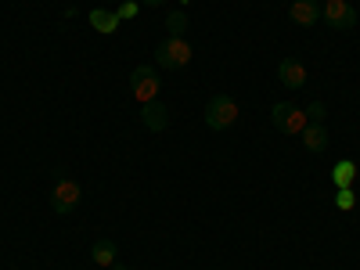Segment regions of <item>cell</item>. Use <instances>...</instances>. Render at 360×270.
<instances>
[{
	"instance_id": "7",
	"label": "cell",
	"mask_w": 360,
	"mask_h": 270,
	"mask_svg": "<svg viewBox=\"0 0 360 270\" xmlns=\"http://www.w3.org/2000/svg\"><path fill=\"white\" fill-rule=\"evenodd\" d=\"M141 123L152 130V134H162L166 127H169V108L155 98V101H144L141 105Z\"/></svg>"
},
{
	"instance_id": "12",
	"label": "cell",
	"mask_w": 360,
	"mask_h": 270,
	"mask_svg": "<svg viewBox=\"0 0 360 270\" xmlns=\"http://www.w3.org/2000/svg\"><path fill=\"white\" fill-rule=\"evenodd\" d=\"M90 25H94L98 33L112 37L115 29H119V18H115V11H101V8H94V11H90Z\"/></svg>"
},
{
	"instance_id": "5",
	"label": "cell",
	"mask_w": 360,
	"mask_h": 270,
	"mask_svg": "<svg viewBox=\"0 0 360 270\" xmlns=\"http://www.w3.org/2000/svg\"><path fill=\"white\" fill-rule=\"evenodd\" d=\"M79 195H83V191H79L76 180H58L54 191H51V209H54L58 217H69L72 209L79 205Z\"/></svg>"
},
{
	"instance_id": "8",
	"label": "cell",
	"mask_w": 360,
	"mask_h": 270,
	"mask_svg": "<svg viewBox=\"0 0 360 270\" xmlns=\"http://www.w3.org/2000/svg\"><path fill=\"white\" fill-rule=\"evenodd\" d=\"M288 18L295 25H303V29L317 25L321 22V0H295V4L288 8Z\"/></svg>"
},
{
	"instance_id": "3",
	"label": "cell",
	"mask_w": 360,
	"mask_h": 270,
	"mask_svg": "<svg viewBox=\"0 0 360 270\" xmlns=\"http://www.w3.org/2000/svg\"><path fill=\"white\" fill-rule=\"evenodd\" d=\"M270 119H274V127L281 134H292V137H299V134H303V127H307V112L295 108L292 101H278L274 108H270Z\"/></svg>"
},
{
	"instance_id": "15",
	"label": "cell",
	"mask_w": 360,
	"mask_h": 270,
	"mask_svg": "<svg viewBox=\"0 0 360 270\" xmlns=\"http://www.w3.org/2000/svg\"><path fill=\"white\" fill-rule=\"evenodd\" d=\"M335 205L342 209V213H349V209L356 205V195H353V188H339V191H335Z\"/></svg>"
},
{
	"instance_id": "9",
	"label": "cell",
	"mask_w": 360,
	"mask_h": 270,
	"mask_svg": "<svg viewBox=\"0 0 360 270\" xmlns=\"http://www.w3.org/2000/svg\"><path fill=\"white\" fill-rule=\"evenodd\" d=\"M278 79H281L288 90H303V86H307V65L295 62V58H285V62L278 65Z\"/></svg>"
},
{
	"instance_id": "18",
	"label": "cell",
	"mask_w": 360,
	"mask_h": 270,
	"mask_svg": "<svg viewBox=\"0 0 360 270\" xmlns=\"http://www.w3.org/2000/svg\"><path fill=\"white\" fill-rule=\"evenodd\" d=\"M137 4H144V8H159L162 0H137Z\"/></svg>"
},
{
	"instance_id": "2",
	"label": "cell",
	"mask_w": 360,
	"mask_h": 270,
	"mask_svg": "<svg viewBox=\"0 0 360 270\" xmlns=\"http://www.w3.org/2000/svg\"><path fill=\"white\" fill-rule=\"evenodd\" d=\"M191 44L184 40V37H169V40H162L159 47H155V62L162 65V69H184L188 62H191Z\"/></svg>"
},
{
	"instance_id": "17",
	"label": "cell",
	"mask_w": 360,
	"mask_h": 270,
	"mask_svg": "<svg viewBox=\"0 0 360 270\" xmlns=\"http://www.w3.org/2000/svg\"><path fill=\"white\" fill-rule=\"evenodd\" d=\"M137 11H141V4H137V0H127V4H119V8H115V18L123 22V18H134Z\"/></svg>"
},
{
	"instance_id": "1",
	"label": "cell",
	"mask_w": 360,
	"mask_h": 270,
	"mask_svg": "<svg viewBox=\"0 0 360 270\" xmlns=\"http://www.w3.org/2000/svg\"><path fill=\"white\" fill-rule=\"evenodd\" d=\"M234 123H238V101L227 98V94L209 98V105H205V127L217 130V134H224V130H231Z\"/></svg>"
},
{
	"instance_id": "10",
	"label": "cell",
	"mask_w": 360,
	"mask_h": 270,
	"mask_svg": "<svg viewBox=\"0 0 360 270\" xmlns=\"http://www.w3.org/2000/svg\"><path fill=\"white\" fill-rule=\"evenodd\" d=\"M299 137H303L307 152H324V148H328V130H324V123H307Z\"/></svg>"
},
{
	"instance_id": "4",
	"label": "cell",
	"mask_w": 360,
	"mask_h": 270,
	"mask_svg": "<svg viewBox=\"0 0 360 270\" xmlns=\"http://www.w3.org/2000/svg\"><path fill=\"white\" fill-rule=\"evenodd\" d=\"M130 94H134L141 105L159 98V76L152 72V65H137V69L130 72Z\"/></svg>"
},
{
	"instance_id": "16",
	"label": "cell",
	"mask_w": 360,
	"mask_h": 270,
	"mask_svg": "<svg viewBox=\"0 0 360 270\" xmlns=\"http://www.w3.org/2000/svg\"><path fill=\"white\" fill-rule=\"evenodd\" d=\"M303 112H307V123H324V112H328V108H324V101H314V105H307Z\"/></svg>"
},
{
	"instance_id": "19",
	"label": "cell",
	"mask_w": 360,
	"mask_h": 270,
	"mask_svg": "<svg viewBox=\"0 0 360 270\" xmlns=\"http://www.w3.org/2000/svg\"><path fill=\"white\" fill-rule=\"evenodd\" d=\"M112 270H130V266H123V263H112Z\"/></svg>"
},
{
	"instance_id": "6",
	"label": "cell",
	"mask_w": 360,
	"mask_h": 270,
	"mask_svg": "<svg viewBox=\"0 0 360 270\" xmlns=\"http://www.w3.org/2000/svg\"><path fill=\"white\" fill-rule=\"evenodd\" d=\"M321 18L332 29H353L356 25V8L346 4V0H328V4L321 8Z\"/></svg>"
},
{
	"instance_id": "11",
	"label": "cell",
	"mask_w": 360,
	"mask_h": 270,
	"mask_svg": "<svg viewBox=\"0 0 360 270\" xmlns=\"http://www.w3.org/2000/svg\"><path fill=\"white\" fill-rule=\"evenodd\" d=\"M353 180H356V162L353 159H339L332 166V184L335 188H353Z\"/></svg>"
},
{
	"instance_id": "20",
	"label": "cell",
	"mask_w": 360,
	"mask_h": 270,
	"mask_svg": "<svg viewBox=\"0 0 360 270\" xmlns=\"http://www.w3.org/2000/svg\"><path fill=\"white\" fill-rule=\"evenodd\" d=\"M321 4H328V0H321Z\"/></svg>"
},
{
	"instance_id": "14",
	"label": "cell",
	"mask_w": 360,
	"mask_h": 270,
	"mask_svg": "<svg viewBox=\"0 0 360 270\" xmlns=\"http://www.w3.org/2000/svg\"><path fill=\"white\" fill-rule=\"evenodd\" d=\"M166 29H169V37H184V29H188V15L184 11H173L166 18Z\"/></svg>"
},
{
	"instance_id": "13",
	"label": "cell",
	"mask_w": 360,
	"mask_h": 270,
	"mask_svg": "<svg viewBox=\"0 0 360 270\" xmlns=\"http://www.w3.org/2000/svg\"><path fill=\"white\" fill-rule=\"evenodd\" d=\"M90 256H94L98 266H112L115 263V242H108V238H101V242H94V249H90Z\"/></svg>"
}]
</instances>
